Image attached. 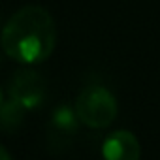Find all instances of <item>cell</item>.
Returning a JSON list of instances; mask_svg holds the SVG:
<instances>
[{"mask_svg":"<svg viewBox=\"0 0 160 160\" xmlns=\"http://www.w3.org/2000/svg\"><path fill=\"white\" fill-rule=\"evenodd\" d=\"M57 28L53 15L42 6H23L0 32L2 51L15 62L40 64L55 49Z\"/></svg>","mask_w":160,"mask_h":160,"instance_id":"6da1fadb","label":"cell"},{"mask_svg":"<svg viewBox=\"0 0 160 160\" xmlns=\"http://www.w3.org/2000/svg\"><path fill=\"white\" fill-rule=\"evenodd\" d=\"M75 113L89 128H108L119 111L117 98L102 85H89L75 98Z\"/></svg>","mask_w":160,"mask_h":160,"instance_id":"7a4b0ae2","label":"cell"},{"mask_svg":"<svg viewBox=\"0 0 160 160\" xmlns=\"http://www.w3.org/2000/svg\"><path fill=\"white\" fill-rule=\"evenodd\" d=\"M8 94L12 100L21 104L25 109H36L43 104L47 94V83L42 73H38L32 68H21L13 72L10 83H8Z\"/></svg>","mask_w":160,"mask_h":160,"instance_id":"3957f363","label":"cell"},{"mask_svg":"<svg viewBox=\"0 0 160 160\" xmlns=\"http://www.w3.org/2000/svg\"><path fill=\"white\" fill-rule=\"evenodd\" d=\"M102 156L104 160H139L141 145L132 132L115 130L104 139Z\"/></svg>","mask_w":160,"mask_h":160,"instance_id":"277c9868","label":"cell"},{"mask_svg":"<svg viewBox=\"0 0 160 160\" xmlns=\"http://www.w3.org/2000/svg\"><path fill=\"white\" fill-rule=\"evenodd\" d=\"M79 117L75 113V108L68 106V104H58L53 113H51V138L55 139H62L64 143L77 132L79 126Z\"/></svg>","mask_w":160,"mask_h":160,"instance_id":"5b68a950","label":"cell"},{"mask_svg":"<svg viewBox=\"0 0 160 160\" xmlns=\"http://www.w3.org/2000/svg\"><path fill=\"white\" fill-rule=\"evenodd\" d=\"M25 108L17 104L15 100H8L0 104V132L6 134H15L25 121Z\"/></svg>","mask_w":160,"mask_h":160,"instance_id":"8992f818","label":"cell"},{"mask_svg":"<svg viewBox=\"0 0 160 160\" xmlns=\"http://www.w3.org/2000/svg\"><path fill=\"white\" fill-rule=\"evenodd\" d=\"M0 160H13V158H12V154L6 151V147H4V145H0Z\"/></svg>","mask_w":160,"mask_h":160,"instance_id":"52a82bcc","label":"cell"},{"mask_svg":"<svg viewBox=\"0 0 160 160\" xmlns=\"http://www.w3.org/2000/svg\"><path fill=\"white\" fill-rule=\"evenodd\" d=\"M4 102V94H2V89H0V104Z\"/></svg>","mask_w":160,"mask_h":160,"instance_id":"ba28073f","label":"cell"}]
</instances>
